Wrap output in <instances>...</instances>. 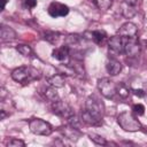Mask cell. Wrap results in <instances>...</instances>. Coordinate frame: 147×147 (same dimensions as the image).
Returning a JSON list of instances; mask_svg holds the SVG:
<instances>
[{
	"mask_svg": "<svg viewBox=\"0 0 147 147\" xmlns=\"http://www.w3.org/2000/svg\"><path fill=\"white\" fill-rule=\"evenodd\" d=\"M105 106L95 95H90L86 99L85 109L82 111V119L88 125H98L103 117Z\"/></svg>",
	"mask_w": 147,
	"mask_h": 147,
	"instance_id": "obj_1",
	"label": "cell"
},
{
	"mask_svg": "<svg viewBox=\"0 0 147 147\" xmlns=\"http://www.w3.org/2000/svg\"><path fill=\"white\" fill-rule=\"evenodd\" d=\"M39 77H40V74L37 69H34L32 67H26V65L18 67L15 70H13V72H11V78L15 82L21 83V84L30 83L34 79H38Z\"/></svg>",
	"mask_w": 147,
	"mask_h": 147,
	"instance_id": "obj_2",
	"label": "cell"
},
{
	"mask_svg": "<svg viewBox=\"0 0 147 147\" xmlns=\"http://www.w3.org/2000/svg\"><path fill=\"white\" fill-rule=\"evenodd\" d=\"M117 123H118V125L123 130L129 131V132H134V131H138V130L141 129L140 122L130 111H123V113H121L118 115V117H117Z\"/></svg>",
	"mask_w": 147,
	"mask_h": 147,
	"instance_id": "obj_3",
	"label": "cell"
},
{
	"mask_svg": "<svg viewBox=\"0 0 147 147\" xmlns=\"http://www.w3.org/2000/svg\"><path fill=\"white\" fill-rule=\"evenodd\" d=\"M29 127H30V131L32 133L38 134V136H49L53 132L52 125L41 118L31 119L29 122Z\"/></svg>",
	"mask_w": 147,
	"mask_h": 147,
	"instance_id": "obj_4",
	"label": "cell"
},
{
	"mask_svg": "<svg viewBox=\"0 0 147 147\" xmlns=\"http://www.w3.org/2000/svg\"><path fill=\"white\" fill-rule=\"evenodd\" d=\"M116 85L117 84H115L109 78H101L98 80V90L107 99H111L115 96V94L117 93Z\"/></svg>",
	"mask_w": 147,
	"mask_h": 147,
	"instance_id": "obj_5",
	"label": "cell"
},
{
	"mask_svg": "<svg viewBox=\"0 0 147 147\" xmlns=\"http://www.w3.org/2000/svg\"><path fill=\"white\" fill-rule=\"evenodd\" d=\"M52 110L57 116L63 117V118H67V119H69L71 116L75 115L72 108L67 102H64V101H62L60 99L52 102Z\"/></svg>",
	"mask_w": 147,
	"mask_h": 147,
	"instance_id": "obj_6",
	"label": "cell"
},
{
	"mask_svg": "<svg viewBox=\"0 0 147 147\" xmlns=\"http://www.w3.org/2000/svg\"><path fill=\"white\" fill-rule=\"evenodd\" d=\"M125 39L124 37L116 34L113 36L109 41H108V46H109V53H113L115 55H119L124 53V45H125Z\"/></svg>",
	"mask_w": 147,
	"mask_h": 147,
	"instance_id": "obj_7",
	"label": "cell"
},
{
	"mask_svg": "<svg viewBox=\"0 0 147 147\" xmlns=\"http://www.w3.org/2000/svg\"><path fill=\"white\" fill-rule=\"evenodd\" d=\"M140 53V44L138 41V37L134 38H126L124 45V54L130 57H134Z\"/></svg>",
	"mask_w": 147,
	"mask_h": 147,
	"instance_id": "obj_8",
	"label": "cell"
},
{
	"mask_svg": "<svg viewBox=\"0 0 147 147\" xmlns=\"http://www.w3.org/2000/svg\"><path fill=\"white\" fill-rule=\"evenodd\" d=\"M69 13V7L64 3H60V2H52L48 7V14L52 17H61V16H65Z\"/></svg>",
	"mask_w": 147,
	"mask_h": 147,
	"instance_id": "obj_9",
	"label": "cell"
},
{
	"mask_svg": "<svg viewBox=\"0 0 147 147\" xmlns=\"http://www.w3.org/2000/svg\"><path fill=\"white\" fill-rule=\"evenodd\" d=\"M117 34H119L124 38H134L138 34V28L134 23L126 22L118 29Z\"/></svg>",
	"mask_w": 147,
	"mask_h": 147,
	"instance_id": "obj_10",
	"label": "cell"
},
{
	"mask_svg": "<svg viewBox=\"0 0 147 147\" xmlns=\"http://www.w3.org/2000/svg\"><path fill=\"white\" fill-rule=\"evenodd\" d=\"M106 69H107L109 75L116 76L122 70V63L119 61H117L116 59H110V60H108V62L106 64Z\"/></svg>",
	"mask_w": 147,
	"mask_h": 147,
	"instance_id": "obj_11",
	"label": "cell"
},
{
	"mask_svg": "<svg viewBox=\"0 0 147 147\" xmlns=\"http://www.w3.org/2000/svg\"><path fill=\"white\" fill-rule=\"evenodd\" d=\"M16 37V32L9 28V26H6V25H2L1 29H0V38H1V41H9V40H13L15 39Z\"/></svg>",
	"mask_w": 147,
	"mask_h": 147,
	"instance_id": "obj_12",
	"label": "cell"
},
{
	"mask_svg": "<svg viewBox=\"0 0 147 147\" xmlns=\"http://www.w3.org/2000/svg\"><path fill=\"white\" fill-rule=\"evenodd\" d=\"M53 57L59 60V61H65L69 56V47L68 46H61V47H57L53 51L52 53Z\"/></svg>",
	"mask_w": 147,
	"mask_h": 147,
	"instance_id": "obj_13",
	"label": "cell"
},
{
	"mask_svg": "<svg viewBox=\"0 0 147 147\" xmlns=\"http://www.w3.org/2000/svg\"><path fill=\"white\" fill-rule=\"evenodd\" d=\"M47 82L51 86H54V87H62L65 83V77L63 74H55L51 77L47 78Z\"/></svg>",
	"mask_w": 147,
	"mask_h": 147,
	"instance_id": "obj_14",
	"label": "cell"
},
{
	"mask_svg": "<svg viewBox=\"0 0 147 147\" xmlns=\"http://www.w3.org/2000/svg\"><path fill=\"white\" fill-rule=\"evenodd\" d=\"M62 131H63V134H64L68 139H71V140H75V141L80 137V132L78 131L77 126H74V125L63 127Z\"/></svg>",
	"mask_w": 147,
	"mask_h": 147,
	"instance_id": "obj_15",
	"label": "cell"
},
{
	"mask_svg": "<svg viewBox=\"0 0 147 147\" xmlns=\"http://www.w3.org/2000/svg\"><path fill=\"white\" fill-rule=\"evenodd\" d=\"M106 38H107V33H106L105 31L96 30V31L91 32V39H92L95 44H98V45L102 44V42L105 41V39H106Z\"/></svg>",
	"mask_w": 147,
	"mask_h": 147,
	"instance_id": "obj_16",
	"label": "cell"
},
{
	"mask_svg": "<svg viewBox=\"0 0 147 147\" xmlns=\"http://www.w3.org/2000/svg\"><path fill=\"white\" fill-rule=\"evenodd\" d=\"M55 88H56V87L52 86V87H48V88L45 90V96H46L49 101H52V102L59 100V95H57V92H56Z\"/></svg>",
	"mask_w": 147,
	"mask_h": 147,
	"instance_id": "obj_17",
	"label": "cell"
},
{
	"mask_svg": "<svg viewBox=\"0 0 147 147\" xmlns=\"http://www.w3.org/2000/svg\"><path fill=\"white\" fill-rule=\"evenodd\" d=\"M94 5L100 9V10H107L111 7L113 1L111 0H93Z\"/></svg>",
	"mask_w": 147,
	"mask_h": 147,
	"instance_id": "obj_18",
	"label": "cell"
},
{
	"mask_svg": "<svg viewBox=\"0 0 147 147\" xmlns=\"http://www.w3.org/2000/svg\"><path fill=\"white\" fill-rule=\"evenodd\" d=\"M116 90H117V94H119L121 98L125 99V98L129 96V93H130V92H129V88L126 87V85H125L124 83L117 84V85H116Z\"/></svg>",
	"mask_w": 147,
	"mask_h": 147,
	"instance_id": "obj_19",
	"label": "cell"
},
{
	"mask_svg": "<svg viewBox=\"0 0 147 147\" xmlns=\"http://www.w3.org/2000/svg\"><path fill=\"white\" fill-rule=\"evenodd\" d=\"M16 49H17V52L21 53L23 56H31V55H32V49H31V47H30L29 45L21 44V45H18V46L16 47Z\"/></svg>",
	"mask_w": 147,
	"mask_h": 147,
	"instance_id": "obj_20",
	"label": "cell"
},
{
	"mask_svg": "<svg viewBox=\"0 0 147 147\" xmlns=\"http://www.w3.org/2000/svg\"><path fill=\"white\" fill-rule=\"evenodd\" d=\"M90 139H91L92 141H94L95 144H98V145H106V144H107L106 140H105V138H102L101 136L95 134V133L90 134Z\"/></svg>",
	"mask_w": 147,
	"mask_h": 147,
	"instance_id": "obj_21",
	"label": "cell"
},
{
	"mask_svg": "<svg viewBox=\"0 0 147 147\" xmlns=\"http://www.w3.org/2000/svg\"><path fill=\"white\" fill-rule=\"evenodd\" d=\"M7 146L8 147H23L25 146V142L23 140H20V139H11L7 142Z\"/></svg>",
	"mask_w": 147,
	"mask_h": 147,
	"instance_id": "obj_22",
	"label": "cell"
},
{
	"mask_svg": "<svg viewBox=\"0 0 147 147\" xmlns=\"http://www.w3.org/2000/svg\"><path fill=\"white\" fill-rule=\"evenodd\" d=\"M132 110H133V113H134L136 115L140 116V115H144V113H145V107H144L141 103H137V105H133V106H132Z\"/></svg>",
	"mask_w": 147,
	"mask_h": 147,
	"instance_id": "obj_23",
	"label": "cell"
},
{
	"mask_svg": "<svg viewBox=\"0 0 147 147\" xmlns=\"http://www.w3.org/2000/svg\"><path fill=\"white\" fill-rule=\"evenodd\" d=\"M45 38H46V39H47L49 42L55 44V42H57V40H59V33H55V32H49V33H46Z\"/></svg>",
	"mask_w": 147,
	"mask_h": 147,
	"instance_id": "obj_24",
	"label": "cell"
},
{
	"mask_svg": "<svg viewBox=\"0 0 147 147\" xmlns=\"http://www.w3.org/2000/svg\"><path fill=\"white\" fill-rule=\"evenodd\" d=\"M141 1L142 0H124V3L125 5H127V6H130V7H132V8H138V6L141 3Z\"/></svg>",
	"mask_w": 147,
	"mask_h": 147,
	"instance_id": "obj_25",
	"label": "cell"
},
{
	"mask_svg": "<svg viewBox=\"0 0 147 147\" xmlns=\"http://www.w3.org/2000/svg\"><path fill=\"white\" fill-rule=\"evenodd\" d=\"M25 6L28 8H34L37 6V0H25Z\"/></svg>",
	"mask_w": 147,
	"mask_h": 147,
	"instance_id": "obj_26",
	"label": "cell"
},
{
	"mask_svg": "<svg viewBox=\"0 0 147 147\" xmlns=\"http://www.w3.org/2000/svg\"><path fill=\"white\" fill-rule=\"evenodd\" d=\"M133 91V94L134 95H137V96H139V98H142V96H145V92H144V90H132Z\"/></svg>",
	"mask_w": 147,
	"mask_h": 147,
	"instance_id": "obj_27",
	"label": "cell"
},
{
	"mask_svg": "<svg viewBox=\"0 0 147 147\" xmlns=\"http://www.w3.org/2000/svg\"><path fill=\"white\" fill-rule=\"evenodd\" d=\"M8 2V0H3V5H2V8L5 9V7H6V3Z\"/></svg>",
	"mask_w": 147,
	"mask_h": 147,
	"instance_id": "obj_28",
	"label": "cell"
}]
</instances>
